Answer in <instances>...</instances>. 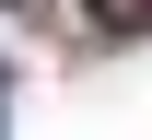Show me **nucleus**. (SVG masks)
<instances>
[{"label": "nucleus", "mask_w": 152, "mask_h": 140, "mask_svg": "<svg viewBox=\"0 0 152 140\" xmlns=\"http://www.w3.org/2000/svg\"><path fill=\"white\" fill-rule=\"evenodd\" d=\"M82 12H94L105 35H152V0H82Z\"/></svg>", "instance_id": "f257e3e1"}]
</instances>
